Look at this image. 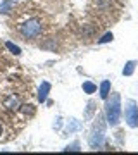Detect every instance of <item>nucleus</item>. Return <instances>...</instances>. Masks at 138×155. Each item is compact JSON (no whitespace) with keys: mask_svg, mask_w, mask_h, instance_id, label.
Returning a JSON list of instances; mask_svg holds the SVG:
<instances>
[{"mask_svg":"<svg viewBox=\"0 0 138 155\" xmlns=\"http://www.w3.org/2000/svg\"><path fill=\"white\" fill-rule=\"evenodd\" d=\"M19 33L22 35V38L33 40L42 33V22L38 19H28L26 22H22L19 26Z\"/></svg>","mask_w":138,"mask_h":155,"instance_id":"obj_3","label":"nucleus"},{"mask_svg":"<svg viewBox=\"0 0 138 155\" xmlns=\"http://www.w3.org/2000/svg\"><path fill=\"white\" fill-rule=\"evenodd\" d=\"M124 119L130 127H138V107L135 100H128L124 107Z\"/></svg>","mask_w":138,"mask_h":155,"instance_id":"obj_4","label":"nucleus"},{"mask_svg":"<svg viewBox=\"0 0 138 155\" xmlns=\"http://www.w3.org/2000/svg\"><path fill=\"white\" fill-rule=\"evenodd\" d=\"M83 91H85V93H88V95H92V93L97 91V86H95L92 81H85V83H83Z\"/></svg>","mask_w":138,"mask_h":155,"instance_id":"obj_10","label":"nucleus"},{"mask_svg":"<svg viewBox=\"0 0 138 155\" xmlns=\"http://www.w3.org/2000/svg\"><path fill=\"white\" fill-rule=\"evenodd\" d=\"M95 124L93 127H92V133H90V140L88 143L90 147L93 150L100 148L102 147V143H104V138H105V117L104 116H97V119H95Z\"/></svg>","mask_w":138,"mask_h":155,"instance_id":"obj_2","label":"nucleus"},{"mask_svg":"<svg viewBox=\"0 0 138 155\" xmlns=\"http://www.w3.org/2000/svg\"><path fill=\"white\" fill-rule=\"evenodd\" d=\"M114 40V36H112V33H105L102 38L99 40V45H102V43H109V41H112Z\"/></svg>","mask_w":138,"mask_h":155,"instance_id":"obj_12","label":"nucleus"},{"mask_svg":"<svg viewBox=\"0 0 138 155\" xmlns=\"http://www.w3.org/2000/svg\"><path fill=\"white\" fill-rule=\"evenodd\" d=\"M64 150H66V152H69V150H71V152H78V150H79V143L76 141V143H72V145H67Z\"/></svg>","mask_w":138,"mask_h":155,"instance_id":"obj_14","label":"nucleus"},{"mask_svg":"<svg viewBox=\"0 0 138 155\" xmlns=\"http://www.w3.org/2000/svg\"><path fill=\"white\" fill-rule=\"evenodd\" d=\"M109 93H110V81H102V84H100V98L107 100Z\"/></svg>","mask_w":138,"mask_h":155,"instance_id":"obj_8","label":"nucleus"},{"mask_svg":"<svg viewBox=\"0 0 138 155\" xmlns=\"http://www.w3.org/2000/svg\"><path fill=\"white\" fill-rule=\"evenodd\" d=\"M0 136H2V124H0Z\"/></svg>","mask_w":138,"mask_h":155,"instance_id":"obj_15","label":"nucleus"},{"mask_svg":"<svg viewBox=\"0 0 138 155\" xmlns=\"http://www.w3.org/2000/svg\"><path fill=\"white\" fill-rule=\"evenodd\" d=\"M83 127V124L79 121H78V119H71V121L67 122V126H66V133H76V131H79V129H81Z\"/></svg>","mask_w":138,"mask_h":155,"instance_id":"obj_6","label":"nucleus"},{"mask_svg":"<svg viewBox=\"0 0 138 155\" xmlns=\"http://www.w3.org/2000/svg\"><path fill=\"white\" fill-rule=\"evenodd\" d=\"M135 67H136V61H128L126 66L123 67V74L124 76H131L133 72H135Z\"/></svg>","mask_w":138,"mask_h":155,"instance_id":"obj_9","label":"nucleus"},{"mask_svg":"<svg viewBox=\"0 0 138 155\" xmlns=\"http://www.w3.org/2000/svg\"><path fill=\"white\" fill-rule=\"evenodd\" d=\"M4 105L7 107V109H11V110H16L17 107H19V100H17V97H7L5 102H4Z\"/></svg>","mask_w":138,"mask_h":155,"instance_id":"obj_7","label":"nucleus"},{"mask_svg":"<svg viewBox=\"0 0 138 155\" xmlns=\"http://www.w3.org/2000/svg\"><path fill=\"white\" fill-rule=\"evenodd\" d=\"M50 83L49 81H43L42 83V86H40V90H38V102L40 104H43L45 100H47V97H49V93H50Z\"/></svg>","mask_w":138,"mask_h":155,"instance_id":"obj_5","label":"nucleus"},{"mask_svg":"<svg viewBox=\"0 0 138 155\" xmlns=\"http://www.w3.org/2000/svg\"><path fill=\"white\" fill-rule=\"evenodd\" d=\"M93 109H95V104H93V102H88V109H86V114H85V117H86V119H90V117H92Z\"/></svg>","mask_w":138,"mask_h":155,"instance_id":"obj_13","label":"nucleus"},{"mask_svg":"<svg viewBox=\"0 0 138 155\" xmlns=\"http://www.w3.org/2000/svg\"><path fill=\"white\" fill-rule=\"evenodd\" d=\"M109 98V97H107ZM105 121L109 126H117L121 121V97L119 93H112L105 104Z\"/></svg>","mask_w":138,"mask_h":155,"instance_id":"obj_1","label":"nucleus"},{"mask_svg":"<svg viewBox=\"0 0 138 155\" xmlns=\"http://www.w3.org/2000/svg\"><path fill=\"white\" fill-rule=\"evenodd\" d=\"M7 48L11 50L12 54H14V55H19V54H21V48H19V47H17V45H14L12 43V41H7Z\"/></svg>","mask_w":138,"mask_h":155,"instance_id":"obj_11","label":"nucleus"}]
</instances>
